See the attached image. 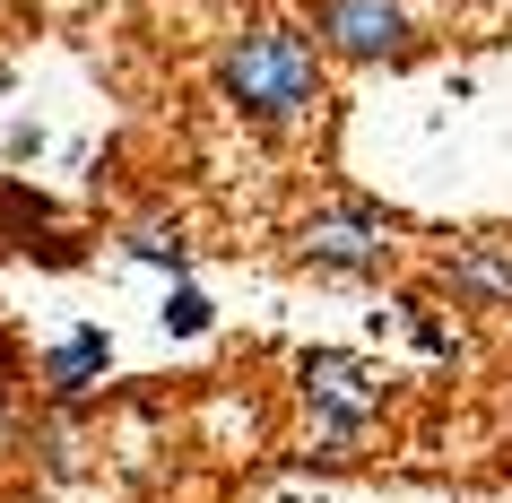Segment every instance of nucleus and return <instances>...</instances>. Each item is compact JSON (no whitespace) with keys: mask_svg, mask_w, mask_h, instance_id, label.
I'll return each mask as SVG.
<instances>
[{"mask_svg":"<svg viewBox=\"0 0 512 503\" xmlns=\"http://www.w3.org/2000/svg\"><path fill=\"white\" fill-rule=\"evenodd\" d=\"M217 96L243 122L287 131V122H304V113L322 105V53L304 35H287V27H252V35H235L217 53Z\"/></svg>","mask_w":512,"mask_h":503,"instance_id":"nucleus-1","label":"nucleus"},{"mask_svg":"<svg viewBox=\"0 0 512 503\" xmlns=\"http://www.w3.org/2000/svg\"><path fill=\"white\" fill-rule=\"evenodd\" d=\"M296 382H304V399L322 408L330 443H348L356 425L382 408V373L365 365V356H348V347H304V356H296Z\"/></svg>","mask_w":512,"mask_h":503,"instance_id":"nucleus-2","label":"nucleus"},{"mask_svg":"<svg viewBox=\"0 0 512 503\" xmlns=\"http://www.w3.org/2000/svg\"><path fill=\"white\" fill-rule=\"evenodd\" d=\"M313 27H322L330 53H348V61H400L408 53V9L400 0H322Z\"/></svg>","mask_w":512,"mask_h":503,"instance_id":"nucleus-3","label":"nucleus"},{"mask_svg":"<svg viewBox=\"0 0 512 503\" xmlns=\"http://www.w3.org/2000/svg\"><path fill=\"white\" fill-rule=\"evenodd\" d=\"M304 261H313V269H339V278H382V269H391L382 217H365V209L313 217V226H304Z\"/></svg>","mask_w":512,"mask_h":503,"instance_id":"nucleus-4","label":"nucleus"},{"mask_svg":"<svg viewBox=\"0 0 512 503\" xmlns=\"http://www.w3.org/2000/svg\"><path fill=\"white\" fill-rule=\"evenodd\" d=\"M443 287L469 295V304H512V261L495 243H460L452 261H443Z\"/></svg>","mask_w":512,"mask_h":503,"instance_id":"nucleus-5","label":"nucleus"},{"mask_svg":"<svg viewBox=\"0 0 512 503\" xmlns=\"http://www.w3.org/2000/svg\"><path fill=\"white\" fill-rule=\"evenodd\" d=\"M113 365V347H105V330H70V339L53 347V356H44V382H53L61 399L70 391H87V382H96V373Z\"/></svg>","mask_w":512,"mask_h":503,"instance_id":"nucleus-6","label":"nucleus"},{"mask_svg":"<svg viewBox=\"0 0 512 503\" xmlns=\"http://www.w3.org/2000/svg\"><path fill=\"white\" fill-rule=\"evenodd\" d=\"M122 252H131V261H148V269H174V278H191V243L174 235V226H139Z\"/></svg>","mask_w":512,"mask_h":503,"instance_id":"nucleus-7","label":"nucleus"},{"mask_svg":"<svg viewBox=\"0 0 512 503\" xmlns=\"http://www.w3.org/2000/svg\"><path fill=\"white\" fill-rule=\"evenodd\" d=\"M165 330H174V339H200V330H209V295L174 278V287H165Z\"/></svg>","mask_w":512,"mask_h":503,"instance_id":"nucleus-8","label":"nucleus"}]
</instances>
